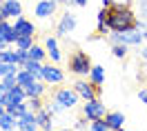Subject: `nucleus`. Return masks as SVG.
Instances as JSON below:
<instances>
[{"mask_svg":"<svg viewBox=\"0 0 147 131\" xmlns=\"http://www.w3.org/2000/svg\"><path fill=\"white\" fill-rule=\"evenodd\" d=\"M76 25H78V20H76V16H74L71 11L67 9L63 13V18L58 20V27H56V33L58 36H63V38H67L69 33H71L74 29H76Z\"/></svg>","mask_w":147,"mask_h":131,"instance_id":"423d86ee","label":"nucleus"},{"mask_svg":"<svg viewBox=\"0 0 147 131\" xmlns=\"http://www.w3.org/2000/svg\"><path fill=\"white\" fill-rule=\"evenodd\" d=\"M54 100L56 102H60L65 107V109H74L76 104H78V100H80V96L76 94V89H69V87H60V89H56L54 91Z\"/></svg>","mask_w":147,"mask_h":131,"instance_id":"20e7f679","label":"nucleus"},{"mask_svg":"<svg viewBox=\"0 0 147 131\" xmlns=\"http://www.w3.org/2000/svg\"><path fill=\"white\" fill-rule=\"evenodd\" d=\"M36 131H40V129H36Z\"/></svg>","mask_w":147,"mask_h":131,"instance_id":"37998d69","label":"nucleus"},{"mask_svg":"<svg viewBox=\"0 0 147 131\" xmlns=\"http://www.w3.org/2000/svg\"><path fill=\"white\" fill-rule=\"evenodd\" d=\"M2 2H5V0H0V5H2Z\"/></svg>","mask_w":147,"mask_h":131,"instance_id":"79ce46f5","label":"nucleus"},{"mask_svg":"<svg viewBox=\"0 0 147 131\" xmlns=\"http://www.w3.org/2000/svg\"><path fill=\"white\" fill-rule=\"evenodd\" d=\"M138 29H140V33H143V38L147 40V20H143V22H138Z\"/></svg>","mask_w":147,"mask_h":131,"instance_id":"7c9ffc66","label":"nucleus"},{"mask_svg":"<svg viewBox=\"0 0 147 131\" xmlns=\"http://www.w3.org/2000/svg\"><path fill=\"white\" fill-rule=\"evenodd\" d=\"M138 7H140V13L147 16V0H138Z\"/></svg>","mask_w":147,"mask_h":131,"instance_id":"2f4dec72","label":"nucleus"},{"mask_svg":"<svg viewBox=\"0 0 147 131\" xmlns=\"http://www.w3.org/2000/svg\"><path fill=\"white\" fill-rule=\"evenodd\" d=\"M13 127H18V118H16L11 111H5L2 116H0V131L13 129Z\"/></svg>","mask_w":147,"mask_h":131,"instance_id":"dca6fc26","label":"nucleus"},{"mask_svg":"<svg viewBox=\"0 0 147 131\" xmlns=\"http://www.w3.org/2000/svg\"><path fill=\"white\" fill-rule=\"evenodd\" d=\"M42 62H38V60H27L25 65H22V69H27V71H31V74L36 76L38 80H42Z\"/></svg>","mask_w":147,"mask_h":131,"instance_id":"f3484780","label":"nucleus"},{"mask_svg":"<svg viewBox=\"0 0 147 131\" xmlns=\"http://www.w3.org/2000/svg\"><path fill=\"white\" fill-rule=\"evenodd\" d=\"M74 89H76V94L80 96V100H96L102 91V87L94 84L92 80H76Z\"/></svg>","mask_w":147,"mask_h":131,"instance_id":"7ed1b4c3","label":"nucleus"},{"mask_svg":"<svg viewBox=\"0 0 147 131\" xmlns=\"http://www.w3.org/2000/svg\"><path fill=\"white\" fill-rule=\"evenodd\" d=\"M51 131H71V129H51Z\"/></svg>","mask_w":147,"mask_h":131,"instance_id":"4c0bfd02","label":"nucleus"},{"mask_svg":"<svg viewBox=\"0 0 147 131\" xmlns=\"http://www.w3.org/2000/svg\"><path fill=\"white\" fill-rule=\"evenodd\" d=\"M27 107H29V111L36 113L45 107V102H42V98H27Z\"/></svg>","mask_w":147,"mask_h":131,"instance_id":"5701e85b","label":"nucleus"},{"mask_svg":"<svg viewBox=\"0 0 147 131\" xmlns=\"http://www.w3.org/2000/svg\"><path fill=\"white\" fill-rule=\"evenodd\" d=\"M27 53H29V60H38V62H42V60L47 58L45 47H40V45H36V42H34V47L29 49Z\"/></svg>","mask_w":147,"mask_h":131,"instance_id":"a211bd4d","label":"nucleus"},{"mask_svg":"<svg viewBox=\"0 0 147 131\" xmlns=\"http://www.w3.org/2000/svg\"><path fill=\"white\" fill-rule=\"evenodd\" d=\"M5 111H7V107H5V104L0 102V116H2V113H5Z\"/></svg>","mask_w":147,"mask_h":131,"instance_id":"c9c22d12","label":"nucleus"},{"mask_svg":"<svg viewBox=\"0 0 147 131\" xmlns=\"http://www.w3.org/2000/svg\"><path fill=\"white\" fill-rule=\"evenodd\" d=\"M105 122L109 124L111 131H118V129H123V124H125V116H123L120 111H107Z\"/></svg>","mask_w":147,"mask_h":131,"instance_id":"ddd939ff","label":"nucleus"},{"mask_svg":"<svg viewBox=\"0 0 147 131\" xmlns=\"http://www.w3.org/2000/svg\"><path fill=\"white\" fill-rule=\"evenodd\" d=\"M58 5H65V0H58Z\"/></svg>","mask_w":147,"mask_h":131,"instance_id":"ea45409f","label":"nucleus"},{"mask_svg":"<svg viewBox=\"0 0 147 131\" xmlns=\"http://www.w3.org/2000/svg\"><path fill=\"white\" fill-rule=\"evenodd\" d=\"M138 100L147 104V89H140V91H138Z\"/></svg>","mask_w":147,"mask_h":131,"instance_id":"473e14b6","label":"nucleus"},{"mask_svg":"<svg viewBox=\"0 0 147 131\" xmlns=\"http://www.w3.org/2000/svg\"><path fill=\"white\" fill-rule=\"evenodd\" d=\"M25 91H27V98H42L47 91V82L45 80H34L31 84H27V87H22Z\"/></svg>","mask_w":147,"mask_h":131,"instance_id":"f8f14e48","label":"nucleus"},{"mask_svg":"<svg viewBox=\"0 0 147 131\" xmlns=\"http://www.w3.org/2000/svg\"><path fill=\"white\" fill-rule=\"evenodd\" d=\"M134 0H111V5H118V7H131Z\"/></svg>","mask_w":147,"mask_h":131,"instance_id":"c756f323","label":"nucleus"},{"mask_svg":"<svg viewBox=\"0 0 147 131\" xmlns=\"http://www.w3.org/2000/svg\"><path fill=\"white\" fill-rule=\"evenodd\" d=\"M36 122L42 131H51V122H54V113L49 111L47 107H42L40 111H36Z\"/></svg>","mask_w":147,"mask_h":131,"instance_id":"9b49d317","label":"nucleus"},{"mask_svg":"<svg viewBox=\"0 0 147 131\" xmlns=\"http://www.w3.org/2000/svg\"><path fill=\"white\" fill-rule=\"evenodd\" d=\"M7 131H18V127H13V129H7Z\"/></svg>","mask_w":147,"mask_h":131,"instance_id":"58836bf2","label":"nucleus"},{"mask_svg":"<svg viewBox=\"0 0 147 131\" xmlns=\"http://www.w3.org/2000/svg\"><path fill=\"white\" fill-rule=\"evenodd\" d=\"M89 131H111V129H109V124L105 122V118H100V120H92Z\"/></svg>","mask_w":147,"mask_h":131,"instance_id":"b1692460","label":"nucleus"},{"mask_svg":"<svg viewBox=\"0 0 147 131\" xmlns=\"http://www.w3.org/2000/svg\"><path fill=\"white\" fill-rule=\"evenodd\" d=\"M83 116L87 118V120H100V118H105L107 116V109H105V104L96 98V100H85L83 104Z\"/></svg>","mask_w":147,"mask_h":131,"instance_id":"39448f33","label":"nucleus"},{"mask_svg":"<svg viewBox=\"0 0 147 131\" xmlns=\"http://www.w3.org/2000/svg\"><path fill=\"white\" fill-rule=\"evenodd\" d=\"M16 49H22V51H29L34 47V36H18V40L13 42Z\"/></svg>","mask_w":147,"mask_h":131,"instance_id":"412c9836","label":"nucleus"},{"mask_svg":"<svg viewBox=\"0 0 147 131\" xmlns=\"http://www.w3.org/2000/svg\"><path fill=\"white\" fill-rule=\"evenodd\" d=\"M107 11V27L111 31H127V29H136L138 22L140 20L136 18V13L129 9V7H118V5H109V7H105Z\"/></svg>","mask_w":147,"mask_h":131,"instance_id":"f257e3e1","label":"nucleus"},{"mask_svg":"<svg viewBox=\"0 0 147 131\" xmlns=\"http://www.w3.org/2000/svg\"><path fill=\"white\" fill-rule=\"evenodd\" d=\"M114 58H127V45H111Z\"/></svg>","mask_w":147,"mask_h":131,"instance_id":"393cba45","label":"nucleus"},{"mask_svg":"<svg viewBox=\"0 0 147 131\" xmlns=\"http://www.w3.org/2000/svg\"><path fill=\"white\" fill-rule=\"evenodd\" d=\"M145 20H147V16H145Z\"/></svg>","mask_w":147,"mask_h":131,"instance_id":"c03bdc74","label":"nucleus"},{"mask_svg":"<svg viewBox=\"0 0 147 131\" xmlns=\"http://www.w3.org/2000/svg\"><path fill=\"white\" fill-rule=\"evenodd\" d=\"M56 9H58V0H38L36 9H34V16L40 20H47L56 13Z\"/></svg>","mask_w":147,"mask_h":131,"instance_id":"0eeeda50","label":"nucleus"},{"mask_svg":"<svg viewBox=\"0 0 147 131\" xmlns=\"http://www.w3.org/2000/svg\"><path fill=\"white\" fill-rule=\"evenodd\" d=\"M100 2H102V7H109L111 5V0H100Z\"/></svg>","mask_w":147,"mask_h":131,"instance_id":"e433bc0d","label":"nucleus"},{"mask_svg":"<svg viewBox=\"0 0 147 131\" xmlns=\"http://www.w3.org/2000/svg\"><path fill=\"white\" fill-rule=\"evenodd\" d=\"M45 107H47L51 113H54V116H58V113H63V111H65V107H63L60 102H56V100H54V102H47Z\"/></svg>","mask_w":147,"mask_h":131,"instance_id":"bb28decb","label":"nucleus"},{"mask_svg":"<svg viewBox=\"0 0 147 131\" xmlns=\"http://www.w3.org/2000/svg\"><path fill=\"white\" fill-rule=\"evenodd\" d=\"M13 29L18 31V36H34L36 33V27H34V22L27 20L25 16H18L16 22H13Z\"/></svg>","mask_w":147,"mask_h":131,"instance_id":"9d476101","label":"nucleus"},{"mask_svg":"<svg viewBox=\"0 0 147 131\" xmlns=\"http://www.w3.org/2000/svg\"><path fill=\"white\" fill-rule=\"evenodd\" d=\"M34 80H38V78L31 74V71H27V69H20L18 71V84L20 87H27V84H31Z\"/></svg>","mask_w":147,"mask_h":131,"instance_id":"aec40b11","label":"nucleus"},{"mask_svg":"<svg viewBox=\"0 0 147 131\" xmlns=\"http://www.w3.org/2000/svg\"><path fill=\"white\" fill-rule=\"evenodd\" d=\"M42 80L47 84H60L65 80V71L60 67H51V65H45L42 67Z\"/></svg>","mask_w":147,"mask_h":131,"instance_id":"6e6552de","label":"nucleus"},{"mask_svg":"<svg viewBox=\"0 0 147 131\" xmlns=\"http://www.w3.org/2000/svg\"><path fill=\"white\" fill-rule=\"evenodd\" d=\"M140 58H143V60H147V45L140 49Z\"/></svg>","mask_w":147,"mask_h":131,"instance_id":"72a5a7b5","label":"nucleus"},{"mask_svg":"<svg viewBox=\"0 0 147 131\" xmlns=\"http://www.w3.org/2000/svg\"><path fill=\"white\" fill-rule=\"evenodd\" d=\"M2 20H7V13H5V9H2V5H0V22Z\"/></svg>","mask_w":147,"mask_h":131,"instance_id":"f704fd0d","label":"nucleus"},{"mask_svg":"<svg viewBox=\"0 0 147 131\" xmlns=\"http://www.w3.org/2000/svg\"><path fill=\"white\" fill-rule=\"evenodd\" d=\"M67 7H87V0H65Z\"/></svg>","mask_w":147,"mask_h":131,"instance_id":"cd10ccee","label":"nucleus"},{"mask_svg":"<svg viewBox=\"0 0 147 131\" xmlns=\"http://www.w3.org/2000/svg\"><path fill=\"white\" fill-rule=\"evenodd\" d=\"M45 51H47V58L51 62H60V49H58V38L56 36L45 38Z\"/></svg>","mask_w":147,"mask_h":131,"instance_id":"1a4fd4ad","label":"nucleus"},{"mask_svg":"<svg viewBox=\"0 0 147 131\" xmlns=\"http://www.w3.org/2000/svg\"><path fill=\"white\" fill-rule=\"evenodd\" d=\"M87 78H89V80H92L94 84L102 87V84H105V67H102V65H94Z\"/></svg>","mask_w":147,"mask_h":131,"instance_id":"2eb2a0df","label":"nucleus"},{"mask_svg":"<svg viewBox=\"0 0 147 131\" xmlns=\"http://www.w3.org/2000/svg\"><path fill=\"white\" fill-rule=\"evenodd\" d=\"M0 62L18 65V53H16V49H5V51H0Z\"/></svg>","mask_w":147,"mask_h":131,"instance_id":"6ab92c4d","label":"nucleus"},{"mask_svg":"<svg viewBox=\"0 0 147 131\" xmlns=\"http://www.w3.org/2000/svg\"><path fill=\"white\" fill-rule=\"evenodd\" d=\"M69 71H71L74 76H89V71H92V58H89V53L87 51H74L71 58H69Z\"/></svg>","mask_w":147,"mask_h":131,"instance_id":"f03ea898","label":"nucleus"},{"mask_svg":"<svg viewBox=\"0 0 147 131\" xmlns=\"http://www.w3.org/2000/svg\"><path fill=\"white\" fill-rule=\"evenodd\" d=\"M74 127H76V129H78V131H85V129H87V118H78Z\"/></svg>","mask_w":147,"mask_h":131,"instance_id":"c85d7f7f","label":"nucleus"},{"mask_svg":"<svg viewBox=\"0 0 147 131\" xmlns=\"http://www.w3.org/2000/svg\"><path fill=\"white\" fill-rule=\"evenodd\" d=\"M36 129H40L36 122H22V120H18V131H36Z\"/></svg>","mask_w":147,"mask_h":131,"instance_id":"a878e982","label":"nucleus"},{"mask_svg":"<svg viewBox=\"0 0 147 131\" xmlns=\"http://www.w3.org/2000/svg\"><path fill=\"white\" fill-rule=\"evenodd\" d=\"M118 131H127V129H118Z\"/></svg>","mask_w":147,"mask_h":131,"instance_id":"a19ab883","label":"nucleus"},{"mask_svg":"<svg viewBox=\"0 0 147 131\" xmlns=\"http://www.w3.org/2000/svg\"><path fill=\"white\" fill-rule=\"evenodd\" d=\"M2 9L7 13V18H18V16H22V5H20L18 0H5V2H2Z\"/></svg>","mask_w":147,"mask_h":131,"instance_id":"4468645a","label":"nucleus"},{"mask_svg":"<svg viewBox=\"0 0 147 131\" xmlns=\"http://www.w3.org/2000/svg\"><path fill=\"white\" fill-rule=\"evenodd\" d=\"M7 111H11L16 118H20L25 111H29V107H27V100L25 102H16V104H11V107H7Z\"/></svg>","mask_w":147,"mask_h":131,"instance_id":"4be33fe9","label":"nucleus"}]
</instances>
